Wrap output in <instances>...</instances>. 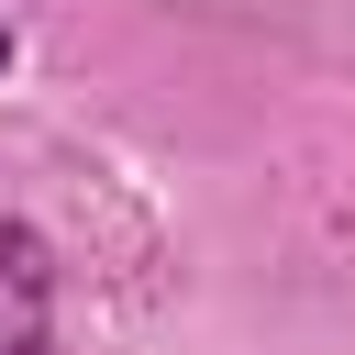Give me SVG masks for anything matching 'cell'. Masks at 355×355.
<instances>
[{
    "label": "cell",
    "instance_id": "1",
    "mask_svg": "<svg viewBox=\"0 0 355 355\" xmlns=\"http://www.w3.org/2000/svg\"><path fill=\"white\" fill-rule=\"evenodd\" d=\"M55 344V255L33 222H0V355H44Z\"/></svg>",
    "mask_w": 355,
    "mask_h": 355
},
{
    "label": "cell",
    "instance_id": "2",
    "mask_svg": "<svg viewBox=\"0 0 355 355\" xmlns=\"http://www.w3.org/2000/svg\"><path fill=\"white\" fill-rule=\"evenodd\" d=\"M0 67H11V33H0Z\"/></svg>",
    "mask_w": 355,
    "mask_h": 355
}]
</instances>
